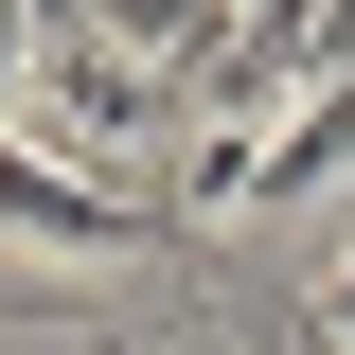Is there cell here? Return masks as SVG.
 Instances as JSON below:
<instances>
[{
  "mask_svg": "<svg viewBox=\"0 0 355 355\" xmlns=\"http://www.w3.org/2000/svg\"><path fill=\"white\" fill-rule=\"evenodd\" d=\"M302 338H320V355H355V214H338V266L302 284Z\"/></svg>",
  "mask_w": 355,
  "mask_h": 355,
  "instance_id": "1",
  "label": "cell"
}]
</instances>
